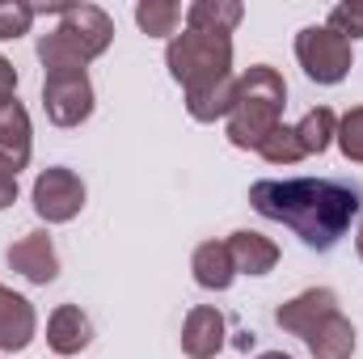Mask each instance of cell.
Instances as JSON below:
<instances>
[{
    "label": "cell",
    "instance_id": "7",
    "mask_svg": "<svg viewBox=\"0 0 363 359\" xmlns=\"http://www.w3.org/2000/svg\"><path fill=\"white\" fill-rule=\"evenodd\" d=\"M334 313H338V292L334 287H308V292H300V296H291L274 309V326L296 334V338H308Z\"/></svg>",
    "mask_w": 363,
    "mask_h": 359
},
{
    "label": "cell",
    "instance_id": "6",
    "mask_svg": "<svg viewBox=\"0 0 363 359\" xmlns=\"http://www.w3.org/2000/svg\"><path fill=\"white\" fill-rule=\"evenodd\" d=\"M43 110L55 127H81L93 114V81L85 68L47 72L43 81Z\"/></svg>",
    "mask_w": 363,
    "mask_h": 359
},
{
    "label": "cell",
    "instance_id": "21",
    "mask_svg": "<svg viewBox=\"0 0 363 359\" xmlns=\"http://www.w3.org/2000/svg\"><path fill=\"white\" fill-rule=\"evenodd\" d=\"M258 157H262L267 165H300V161H304V148H300V140H296V127L279 123L271 136L262 140Z\"/></svg>",
    "mask_w": 363,
    "mask_h": 359
},
{
    "label": "cell",
    "instance_id": "19",
    "mask_svg": "<svg viewBox=\"0 0 363 359\" xmlns=\"http://www.w3.org/2000/svg\"><path fill=\"white\" fill-rule=\"evenodd\" d=\"M338 136V114L330 106H313L300 123H296V140L304 148V157H321Z\"/></svg>",
    "mask_w": 363,
    "mask_h": 359
},
{
    "label": "cell",
    "instance_id": "27",
    "mask_svg": "<svg viewBox=\"0 0 363 359\" xmlns=\"http://www.w3.org/2000/svg\"><path fill=\"white\" fill-rule=\"evenodd\" d=\"M258 359H296V355H287V351H262Z\"/></svg>",
    "mask_w": 363,
    "mask_h": 359
},
{
    "label": "cell",
    "instance_id": "13",
    "mask_svg": "<svg viewBox=\"0 0 363 359\" xmlns=\"http://www.w3.org/2000/svg\"><path fill=\"white\" fill-rule=\"evenodd\" d=\"M89 343H93V321L81 313V304H60L47 317V347L55 355L72 359V355H81Z\"/></svg>",
    "mask_w": 363,
    "mask_h": 359
},
{
    "label": "cell",
    "instance_id": "20",
    "mask_svg": "<svg viewBox=\"0 0 363 359\" xmlns=\"http://www.w3.org/2000/svg\"><path fill=\"white\" fill-rule=\"evenodd\" d=\"M182 21V9L174 0H140L135 4V26L148 34V38H174Z\"/></svg>",
    "mask_w": 363,
    "mask_h": 359
},
{
    "label": "cell",
    "instance_id": "16",
    "mask_svg": "<svg viewBox=\"0 0 363 359\" xmlns=\"http://www.w3.org/2000/svg\"><path fill=\"white\" fill-rule=\"evenodd\" d=\"M190 275L203 292H228L237 267H233V254H228V241H203L190 258Z\"/></svg>",
    "mask_w": 363,
    "mask_h": 359
},
{
    "label": "cell",
    "instance_id": "18",
    "mask_svg": "<svg viewBox=\"0 0 363 359\" xmlns=\"http://www.w3.org/2000/svg\"><path fill=\"white\" fill-rule=\"evenodd\" d=\"M245 9L241 0H194L186 9V30H203V34H228L241 26Z\"/></svg>",
    "mask_w": 363,
    "mask_h": 359
},
{
    "label": "cell",
    "instance_id": "9",
    "mask_svg": "<svg viewBox=\"0 0 363 359\" xmlns=\"http://www.w3.org/2000/svg\"><path fill=\"white\" fill-rule=\"evenodd\" d=\"M228 321L216 304H194L182 321V355L186 359H216L224 351Z\"/></svg>",
    "mask_w": 363,
    "mask_h": 359
},
{
    "label": "cell",
    "instance_id": "22",
    "mask_svg": "<svg viewBox=\"0 0 363 359\" xmlns=\"http://www.w3.org/2000/svg\"><path fill=\"white\" fill-rule=\"evenodd\" d=\"M334 144L342 148V157H347V161L363 165V106L347 110V114L338 118V136H334Z\"/></svg>",
    "mask_w": 363,
    "mask_h": 359
},
{
    "label": "cell",
    "instance_id": "3",
    "mask_svg": "<svg viewBox=\"0 0 363 359\" xmlns=\"http://www.w3.org/2000/svg\"><path fill=\"white\" fill-rule=\"evenodd\" d=\"M165 68L182 89L220 81L233 72V38L228 34H203V30H182L165 47Z\"/></svg>",
    "mask_w": 363,
    "mask_h": 359
},
{
    "label": "cell",
    "instance_id": "24",
    "mask_svg": "<svg viewBox=\"0 0 363 359\" xmlns=\"http://www.w3.org/2000/svg\"><path fill=\"white\" fill-rule=\"evenodd\" d=\"M325 26H330L338 38H347V43L363 38V0H351V4H334Z\"/></svg>",
    "mask_w": 363,
    "mask_h": 359
},
{
    "label": "cell",
    "instance_id": "10",
    "mask_svg": "<svg viewBox=\"0 0 363 359\" xmlns=\"http://www.w3.org/2000/svg\"><path fill=\"white\" fill-rule=\"evenodd\" d=\"M4 258H9V267L17 270L21 279H30V283H38V287H47V283L60 279V254H55V241H51L47 233H26V237H17Z\"/></svg>",
    "mask_w": 363,
    "mask_h": 359
},
{
    "label": "cell",
    "instance_id": "8",
    "mask_svg": "<svg viewBox=\"0 0 363 359\" xmlns=\"http://www.w3.org/2000/svg\"><path fill=\"white\" fill-rule=\"evenodd\" d=\"M60 26L77 38V47L85 51L89 64L97 55H106L110 43H114V21L97 4H60Z\"/></svg>",
    "mask_w": 363,
    "mask_h": 359
},
{
    "label": "cell",
    "instance_id": "28",
    "mask_svg": "<svg viewBox=\"0 0 363 359\" xmlns=\"http://www.w3.org/2000/svg\"><path fill=\"white\" fill-rule=\"evenodd\" d=\"M355 245H359V258H363V228H359V241H355Z\"/></svg>",
    "mask_w": 363,
    "mask_h": 359
},
{
    "label": "cell",
    "instance_id": "5",
    "mask_svg": "<svg viewBox=\"0 0 363 359\" xmlns=\"http://www.w3.org/2000/svg\"><path fill=\"white\" fill-rule=\"evenodd\" d=\"M30 199H34L38 220H47V224H68V220H77L81 207H85V182H81L77 170H68V165H51V170H43V174L34 178Z\"/></svg>",
    "mask_w": 363,
    "mask_h": 359
},
{
    "label": "cell",
    "instance_id": "2",
    "mask_svg": "<svg viewBox=\"0 0 363 359\" xmlns=\"http://www.w3.org/2000/svg\"><path fill=\"white\" fill-rule=\"evenodd\" d=\"M283 106H287V81L274 72L271 64H254L237 77V106L228 114V144L233 148H262V140L283 123Z\"/></svg>",
    "mask_w": 363,
    "mask_h": 359
},
{
    "label": "cell",
    "instance_id": "15",
    "mask_svg": "<svg viewBox=\"0 0 363 359\" xmlns=\"http://www.w3.org/2000/svg\"><path fill=\"white\" fill-rule=\"evenodd\" d=\"M237 106V77H220V81H207V85H194L186 89V114L194 123H216V118H228Z\"/></svg>",
    "mask_w": 363,
    "mask_h": 359
},
{
    "label": "cell",
    "instance_id": "23",
    "mask_svg": "<svg viewBox=\"0 0 363 359\" xmlns=\"http://www.w3.org/2000/svg\"><path fill=\"white\" fill-rule=\"evenodd\" d=\"M34 17H38L34 4H26V0H0V43H4V38H21V34H30Z\"/></svg>",
    "mask_w": 363,
    "mask_h": 359
},
{
    "label": "cell",
    "instance_id": "17",
    "mask_svg": "<svg viewBox=\"0 0 363 359\" xmlns=\"http://www.w3.org/2000/svg\"><path fill=\"white\" fill-rule=\"evenodd\" d=\"M304 343H308V355L313 359H351L355 355V326H351V317H342V309H338V313L325 317Z\"/></svg>",
    "mask_w": 363,
    "mask_h": 359
},
{
    "label": "cell",
    "instance_id": "12",
    "mask_svg": "<svg viewBox=\"0 0 363 359\" xmlns=\"http://www.w3.org/2000/svg\"><path fill=\"white\" fill-rule=\"evenodd\" d=\"M38 334V313L34 304L0 283V351H26Z\"/></svg>",
    "mask_w": 363,
    "mask_h": 359
},
{
    "label": "cell",
    "instance_id": "25",
    "mask_svg": "<svg viewBox=\"0 0 363 359\" xmlns=\"http://www.w3.org/2000/svg\"><path fill=\"white\" fill-rule=\"evenodd\" d=\"M13 97H17V68L0 55V106L13 101Z\"/></svg>",
    "mask_w": 363,
    "mask_h": 359
},
{
    "label": "cell",
    "instance_id": "14",
    "mask_svg": "<svg viewBox=\"0 0 363 359\" xmlns=\"http://www.w3.org/2000/svg\"><path fill=\"white\" fill-rule=\"evenodd\" d=\"M228 254H233L237 275H271L279 267V245L267 233H254V228H237L228 237Z\"/></svg>",
    "mask_w": 363,
    "mask_h": 359
},
{
    "label": "cell",
    "instance_id": "1",
    "mask_svg": "<svg viewBox=\"0 0 363 359\" xmlns=\"http://www.w3.org/2000/svg\"><path fill=\"white\" fill-rule=\"evenodd\" d=\"M250 207L287 224L308 250H334L363 211V190L338 178H262L250 186Z\"/></svg>",
    "mask_w": 363,
    "mask_h": 359
},
{
    "label": "cell",
    "instance_id": "26",
    "mask_svg": "<svg viewBox=\"0 0 363 359\" xmlns=\"http://www.w3.org/2000/svg\"><path fill=\"white\" fill-rule=\"evenodd\" d=\"M13 203H17V178L0 170V211H4V207H13Z\"/></svg>",
    "mask_w": 363,
    "mask_h": 359
},
{
    "label": "cell",
    "instance_id": "11",
    "mask_svg": "<svg viewBox=\"0 0 363 359\" xmlns=\"http://www.w3.org/2000/svg\"><path fill=\"white\" fill-rule=\"evenodd\" d=\"M30 153H34V127H30L26 106L13 97L0 106V170L17 178L30 165Z\"/></svg>",
    "mask_w": 363,
    "mask_h": 359
},
{
    "label": "cell",
    "instance_id": "4",
    "mask_svg": "<svg viewBox=\"0 0 363 359\" xmlns=\"http://www.w3.org/2000/svg\"><path fill=\"white\" fill-rule=\"evenodd\" d=\"M296 60H300L304 77L317 81V85H342L351 64H355L351 43L338 38L330 26H304L296 34Z\"/></svg>",
    "mask_w": 363,
    "mask_h": 359
}]
</instances>
